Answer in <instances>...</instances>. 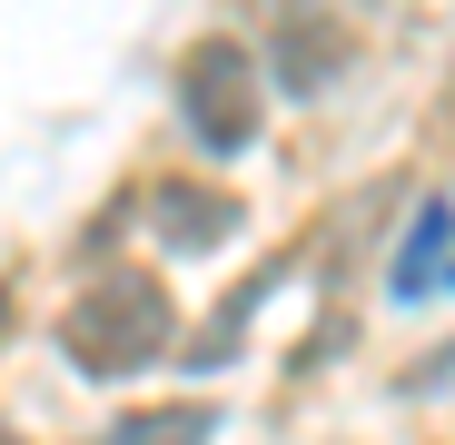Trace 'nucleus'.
Listing matches in <instances>:
<instances>
[{
	"instance_id": "nucleus-1",
	"label": "nucleus",
	"mask_w": 455,
	"mask_h": 445,
	"mask_svg": "<svg viewBox=\"0 0 455 445\" xmlns=\"http://www.w3.org/2000/svg\"><path fill=\"white\" fill-rule=\"evenodd\" d=\"M169 346H179V337H169V287L139 277V267L90 277V287L60 307V356L80 366V377H139V366H159Z\"/></svg>"
},
{
	"instance_id": "nucleus-2",
	"label": "nucleus",
	"mask_w": 455,
	"mask_h": 445,
	"mask_svg": "<svg viewBox=\"0 0 455 445\" xmlns=\"http://www.w3.org/2000/svg\"><path fill=\"white\" fill-rule=\"evenodd\" d=\"M258 69H248V50L238 40H198L188 60H179V119H188V139L198 148H248L258 139Z\"/></svg>"
},
{
	"instance_id": "nucleus-3",
	"label": "nucleus",
	"mask_w": 455,
	"mask_h": 445,
	"mask_svg": "<svg viewBox=\"0 0 455 445\" xmlns=\"http://www.w3.org/2000/svg\"><path fill=\"white\" fill-rule=\"evenodd\" d=\"M347 20L327 0H277V90H327L347 69Z\"/></svg>"
},
{
	"instance_id": "nucleus-4",
	"label": "nucleus",
	"mask_w": 455,
	"mask_h": 445,
	"mask_svg": "<svg viewBox=\"0 0 455 445\" xmlns=\"http://www.w3.org/2000/svg\"><path fill=\"white\" fill-rule=\"evenodd\" d=\"M445 277H455V198H426V208L406 218L396 258H387V297H396V307H416V297H435Z\"/></svg>"
},
{
	"instance_id": "nucleus-5",
	"label": "nucleus",
	"mask_w": 455,
	"mask_h": 445,
	"mask_svg": "<svg viewBox=\"0 0 455 445\" xmlns=\"http://www.w3.org/2000/svg\"><path fill=\"white\" fill-rule=\"evenodd\" d=\"M148 228H159L179 258H198V248H218L228 228H238V198H228V188H188V179H169V188H148Z\"/></svg>"
},
{
	"instance_id": "nucleus-6",
	"label": "nucleus",
	"mask_w": 455,
	"mask_h": 445,
	"mask_svg": "<svg viewBox=\"0 0 455 445\" xmlns=\"http://www.w3.org/2000/svg\"><path fill=\"white\" fill-rule=\"evenodd\" d=\"M208 435H218L208 406H148V416H119L100 445H208Z\"/></svg>"
},
{
	"instance_id": "nucleus-7",
	"label": "nucleus",
	"mask_w": 455,
	"mask_h": 445,
	"mask_svg": "<svg viewBox=\"0 0 455 445\" xmlns=\"http://www.w3.org/2000/svg\"><path fill=\"white\" fill-rule=\"evenodd\" d=\"M0 445H20V435H11V425H0Z\"/></svg>"
},
{
	"instance_id": "nucleus-8",
	"label": "nucleus",
	"mask_w": 455,
	"mask_h": 445,
	"mask_svg": "<svg viewBox=\"0 0 455 445\" xmlns=\"http://www.w3.org/2000/svg\"><path fill=\"white\" fill-rule=\"evenodd\" d=\"M0 307H11V297H0Z\"/></svg>"
}]
</instances>
